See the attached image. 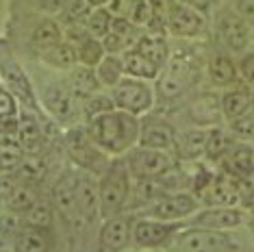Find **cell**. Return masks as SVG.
Wrapping results in <instances>:
<instances>
[{"label": "cell", "mask_w": 254, "mask_h": 252, "mask_svg": "<svg viewBox=\"0 0 254 252\" xmlns=\"http://www.w3.org/2000/svg\"><path fill=\"white\" fill-rule=\"evenodd\" d=\"M159 252H254V233L246 226L215 231L185 224Z\"/></svg>", "instance_id": "1"}, {"label": "cell", "mask_w": 254, "mask_h": 252, "mask_svg": "<svg viewBox=\"0 0 254 252\" xmlns=\"http://www.w3.org/2000/svg\"><path fill=\"white\" fill-rule=\"evenodd\" d=\"M89 137L107 157H124L139 144L141 118L122 109H111L85 122Z\"/></svg>", "instance_id": "2"}, {"label": "cell", "mask_w": 254, "mask_h": 252, "mask_svg": "<svg viewBox=\"0 0 254 252\" xmlns=\"http://www.w3.org/2000/svg\"><path fill=\"white\" fill-rule=\"evenodd\" d=\"M132 193V176L124 157H115L98 174V215L100 222L124 213Z\"/></svg>", "instance_id": "3"}, {"label": "cell", "mask_w": 254, "mask_h": 252, "mask_svg": "<svg viewBox=\"0 0 254 252\" xmlns=\"http://www.w3.org/2000/svg\"><path fill=\"white\" fill-rule=\"evenodd\" d=\"M202 207L200 196L185 189H165L152 193L146 202L132 211H124L132 217H157L165 222H187Z\"/></svg>", "instance_id": "4"}, {"label": "cell", "mask_w": 254, "mask_h": 252, "mask_svg": "<svg viewBox=\"0 0 254 252\" xmlns=\"http://www.w3.org/2000/svg\"><path fill=\"white\" fill-rule=\"evenodd\" d=\"M37 98L50 118L65 128L83 122L80 102L67 85V78H44L37 87Z\"/></svg>", "instance_id": "5"}, {"label": "cell", "mask_w": 254, "mask_h": 252, "mask_svg": "<svg viewBox=\"0 0 254 252\" xmlns=\"http://www.w3.org/2000/svg\"><path fill=\"white\" fill-rule=\"evenodd\" d=\"M124 161L128 165L132 181H161L176 168L174 152L157 150L137 144L130 152L124 154Z\"/></svg>", "instance_id": "6"}, {"label": "cell", "mask_w": 254, "mask_h": 252, "mask_svg": "<svg viewBox=\"0 0 254 252\" xmlns=\"http://www.w3.org/2000/svg\"><path fill=\"white\" fill-rule=\"evenodd\" d=\"M109 94L115 102V109L128 111L137 118L148 116L157 102V87L152 81H141L132 76H124L113 89H109Z\"/></svg>", "instance_id": "7"}, {"label": "cell", "mask_w": 254, "mask_h": 252, "mask_svg": "<svg viewBox=\"0 0 254 252\" xmlns=\"http://www.w3.org/2000/svg\"><path fill=\"white\" fill-rule=\"evenodd\" d=\"M187 222H165L157 217H132L130 248L139 252L161 250Z\"/></svg>", "instance_id": "8"}, {"label": "cell", "mask_w": 254, "mask_h": 252, "mask_svg": "<svg viewBox=\"0 0 254 252\" xmlns=\"http://www.w3.org/2000/svg\"><path fill=\"white\" fill-rule=\"evenodd\" d=\"M65 150L72 157L74 163L80 165L85 172H91V174H100V172L109 165V161H111V157H107V154L94 144V139L89 137L87 128L80 124L67 128Z\"/></svg>", "instance_id": "9"}, {"label": "cell", "mask_w": 254, "mask_h": 252, "mask_svg": "<svg viewBox=\"0 0 254 252\" xmlns=\"http://www.w3.org/2000/svg\"><path fill=\"white\" fill-rule=\"evenodd\" d=\"M213 28H215L217 42L224 46L226 53H241L244 55L248 50V46H250V39H252L250 24L230 7L217 11Z\"/></svg>", "instance_id": "10"}, {"label": "cell", "mask_w": 254, "mask_h": 252, "mask_svg": "<svg viewBox=\"0 0 254 252\" xmlns=\"http://www.w3.org/2000/svg\"><path fill=\"white\" fill-rule=\"evenodd\" d=\"M250 213L239 204H204L187 220V224L215 228V231H230V228L248 226Z\"/></svg>", "instance_id": "11"}, {"label": "cell", "mask_w": 254, "mask_h": 252, "mask_svg": "<svg viewBox=\"0 0 254 252\" xmlns=\"http://www.w3.org/2000/svg\"><path fill=\"white\" fill-rule=\"evenodd\" d=\"M206 28H209V24H206L204 13L176 0L170 15H167V35L176 39H195L204 35Z\"/></svg>", "instance_id": "12"}, {"label": "cell", "mask_w": 254, "mask_h": 252, "mask_svg": "<svg viewBox=\"0 0 254 252\" xmlns=\"http://www.w3.org/2000/svg\"><path fill=\"white\" fill-rule=\"evenodd\" d=\"M0 76L4 81V87L13 91V96L18 98L24 107H35L37 94L33 89V83L28 78V74L22 70V65L13 59L9 53H0Z\"/></svg>", "instance_id": "13"}, {"label": "cell", "mask_w": 254, "mask_h": 252, "mask_svg": "<svg viewBox=\"0 0 254 252\" xmlns=\"http://www.w3.org/2000/svg\"><path fill=\"white\" fill-rule=\"evenodd\" d=\"M130 228H132V215L120 213L100 222L98 231V244L105 252H124L130 248Z\"/></svg>", "instance_id": "14"}, {"label": "cell", "mask_w": 254, "mask_h": 252, "mask_svg": "<svg viewBox=\"0 0 254 252\" xmlns=\"http://www.w3.org/2000/svg\"><path fill=\"white\" fill-rule=\"evenodd\" d=\"M139 146L157 148V150L176 152V130L172 128L165 120H150L141 118V135H139Z\"/></svg>", "instance_id": "15"}, {"label": "cell", "mask_w": 254, "mask_h": 252, "mask_svg": "<svg viewBox=\"0 0 254 252\" xmlns=\"http://www.w3.org/2000/svg\"><path fill=\"white\" fill-rule=\"evenodd\" d=\"M78 176L80 174H65L53 187V204L63 217L78 220Z\"/></svg>", "instance_id": "16"}, {"label": "cell", "mask_w": 254, "mask_h": 252, "mask_svg": "<svg viewBox=\"0 0 254 252\" xmlns=\"http://www.w3.org/2000/svg\"><path fill=\"white\" fill-rule=\"evenodd\" d=\"M206 74H209V81L215 87H235L239 85V70H237V63L228 53L217 50L209 57L206 61Z\"/></svg>", "instance_id": "17"}, {"label": "cell", "mask_w": 254, "mask_h": 252, "mask_svg": "<svg viewBox=\"0 0 254 252\" xmlns=\"http://www.w3.org/2000/svg\"><path fill=\"white\" fill-rule=\"evenodd\" d=\"M200 198L204 204H237L241 198V191L237 183L230 179V174L215 176V179L211 176L204 189L200 191Z\"/></svg>", "instance_id": "18"}, {"label": "cell", "mask_w": 254, "mask_h": 252, "mask_svg": "<svg viewBox=\"0 0 254 252\" xmlns=\"http://www.w3.org/2000/svg\"><path fill=\"white\" fill-rule=\"evenodd\" d=\"M135 50L141 53L146 59H150L154 65H159L161 70L167 65L170 55H172L167 35H157V33H148V31H143L139 35V39H137V44H135Z\"/></svg>", "instance_id": "19"}, {"label": "cell", "mask_w": 254, "mask_h": 252, "mask_svg": "<svg viewBox=\"0 0 254 252\" xmlns=\"http://www.w3.org/2000/svg\"><path fill=\"white\" fill-rule=\"evenodd\" d=\"M28 42H31V46L37 50V55L42 53V50L53 48L55 44L63 42V26H61V22L57 18H53V15H44V18L39 20L35 26H33L31 35H28Z\"/></svg>", "instance_id": "20"}, {"label": "cell", "mask_w": 254, "mask_h": 252, "mask_svg": "<svg viewBox=\"0 0 254 252\" xmlns=\"http://www.w3.org/2000/svg\"><path fill=\"white\" fill-rule=\"evenodd\" d=\"M65 78H67V85H70V89L74 91V96L78 98V102L105 89L100 85V81H98L96 70H94V67H89V65H80V63H76V65H74L72 70L67 72Z\"/></svg>", "instance_id": "21"}, {"label": "cell", "mask_w": 254, "mask_h": 252, "mask_svg": "<svg viewBox=\"0 0 254 252\" xmlns=\"http://www.w3.org/2000/svg\"><path fill=\"white\" fill-rule=\"evenodd\" d=\"M219 109H222V116L228 122L246 116L252 109V91L248 87H239V85L228 87L222 94V98H219Z\"/></svg>", "instance_id": "22"}, {"label": "cell", "mask_w": 254, "mask_h": 252, "mask_svg": "<svg viewBox=\"0 0 254 252\" xmlns=\"http://www.w3.org/2000/svg\"><path fill=\"white\" fill-rule=\"evenodd\" d=\"M206 137H209V128H187L183 133H176V154L183 159H200L204 157L206 150Z\"/></svg>", "instance_id": "23"}, {"label": "cell", "mask_w": 254, "mask_h": 252, "mask_svg": "<svg viewBox=\"0 0 254 252\" xmlns=\"http://www.w3.org/2000/svg\"><path fill=\"white\" fill-rule=\"evenodd\" d=\"M39 61L44 63L46 67H50V70H55V72H70L74 65L78 63L76 59V50H74V46L72 44H67L65 39L59 44H55L53 48H48V50H42L39 53Z\"/></svg>", "instance_id": "24"}, {"label": "cell", "mask_w": 254, "mask_h": 252, "mask_svg": "<svg viewBox=\"0 0 254 252\" xmlns=\"http://www.w3.org/2000/svg\"><path fill=\"white\" fill-rule=\"evenodd\" d=\"M122 61H124V72L126 76H132V78H141V81H152L157 83V78L161 76V67L154 65L150 59H146L141 53H137L135 48L126 50L122 55Z\"/></svg>", "instance_id": "25"}, {"label": "cell", "mask_w": 254, "mask_h": 252, "mask_svg": "<svg viewBox=\"0 0 254 252\" xmlns=\"http://www.w3.org/2000/svg\"><path fill=\"white\" fill-rule=\"evenodd\" d=\"M222 161H224V168H226V172L230 176L244 179L248 172H250V168L254 165V146L246 144V141H241V144H233Z\"/></svg>", "instance_id": "26"}, {"label": "cell", "mask_w": 254, "mask_h": 252, "mask_svg": "<svg viewBox=\"0 0 254 252\" xmlns=\"http://www.w3.org/2000/svg\"><path fill=\"white\" fill-rule=\"evenodd\" d=\"M50 233L53 231H42V228H31L24 226L22 231L11 239L15 252H50Z\"/></svg>", "instance_id": "27"}, {"label": "cell", "mask_w": 254, "mask_h": 252, "mask_svg": "<svg viewBox=\"0 0 254 252\" xmlns=\"http://www.w3.org/2000/svg\"><path fill=\"white\" fill-rule=\"evenodd\" d=\"M94 70H96L98 81H100V85L105 89H113L115 85H118L126 76L122 55H109L107 53L105 57H102V61L94 67Z\"/></svg>", "instance_id": "28"}, {"label": "cell", "mask_w": 254, "mask_h": 252, "mask_svg": "<svg viewBox=\"0 0 254 252\" xmlns=\"http://www.w3.org/2000/svg\"><path fill=\"white\" fill-rule=\"evenodd\" d=\"M55 204L46 202V200H37L28 211L22 213V220H24V226L31 228H42V231H53L55 228Z\"/></svg>", "instance_id": "29"}, {"label": "cell", "mask_w": 254, "mask_h": 252, "mask_svg": "<svg viewBox=\"0 0 254 252\" xmlns=\"http://www.w3.org/2000/svg\"><path fill=\"white\" fill-rule=\"evenodd\" d=\"M74 50H76V59L80 65H89V67H96L102 61V57L107 55L102 39H98L94 35H87L83 42H78L74 46Z\"/></svg>", "instance_id": "30"}, {"label": "cell", "mask_w": 254, "mask_h": 252, "mask_svg": "<svg viewBox=\"0 0 254 252\" xmlns=\"http://www.w3.org/2000/svg\"><path fill=\"white\" fill-rule=\"evenodd\" d=\"M233 135L226 133L224 128H209V137H206V150L204 157H209L211 161H222L226 157V152L233 146Z\"/></svg>", "instance_id": "31"}, {"label": "cell", "mask_w": 254, "mask_h": 252, "mask_svg": "<svg viewBox=\"0 0 254 252\" xmlns=\"http://www.w3.org/2000/svg\"><path fill=\"white\" fill-rule=\"evenodd\" d=\"M83 24H85V28H87L89 35L102 39L109 31H111L113 15H111V11H109L107 7H91Z\"/></svg>", "instance_id": "32"}, {"label": "cell", "mask_w": 254, "mask_h": 252, "mask_svg": "<svg viewBox=\"0 0 254 252\" xmlns=\"http://www.w3.org/2000/svg\"><path fill=\"white\" fill-rule=\"evenodd\" d=\"M111 109H115V102L111 98V94H109V89H102V91H98V94L89 96V98L80 100L83 122H87V120L100 116V113H105V111H111Z\"/></svg>", "instance_id": "33"}, {"label": "cell", "mask_w": 254, "mask_h": 252, "mask_svg": "<svg viewBox=\"0 0 254 252\" xmlns=\"http://www.w3.org/2000/svg\"><path fill=\"white\" fill-rule=\"evenodd\" d=\"M35 202H37L35 191L26 185L13 187L9 191V196L4 198V207H7L9 211H15V213H24V211H28Z\"/></svg>", "instance_id": "34"}, {"label": "cell", "mask_w": 254, "mask_h": 252, "mask_svg": "<svg viewBox=\"0 0 254 252\" xmlns=\"http://www.w3.org/2000/svg\"><path fill=\"white\" fill-rule=\"evenodd\" d=\"M193 120L198 122L200 126H209L215 122L217 116H222V109H219V100L211 98V96H202L193 102Z\"/></svg>", "instance_id": "35"}, {"label": "cell", "mask_w": 254, "mask_h": 252, "mask_svg": "<svg viewBox=\"0 0 254 252\" xmlns=\"http://www.w3.org/2000/svg\"><path fill=\"white\" fill-rule=\"evenodd\" d=\"M18 139L24 148H37L42 144V128L31 113L18 122Z\"/></svg>", "instance_id": "36"}, {"label": "cell", "mask_w": 254, "mask_h": 252, "mask_svg": "<svg viewBox=\"0 0 254 252\" xmlns=\"http://www.w3.org/2000/svg\"><path fill=\"white\" fill-rule=\"evenodd\" d=\"M128 20L135 26H139L141 31H146V26L150 24V20H152V4H150V0H135Z\"/></svg>", "instance_id": "37"}, {"label": "cell", "mask_w": 254, "mask_h": 252, "mask_svg": "<svg viewBox=\"0 0 254 252\" xmlns=\"http://www.w3.org/2000/svg\"><path fill=\"white\" fill-rule=\"evenodd\" d=\"M18 98L7 87H0V120H15L18 118Z\"/></svg>", "instance_id": "38"}, {"label": "cell", "mask_w": 254, "mask_h": 252, "mask_svg": "<svg viewBox=\"0 0 254 252\" xmlns=\"http://www.w3.org/2000/svg\"><path fill=\"white\" fill-rule=\"evenodd\" d=\"M237 70H239V81L246 87L254 89V53H244L237 61Z\"/></svg>", "instance_id": "39"}, {"label": "cell", "mask_w": 254, "mask_h": 252, "mask_svg": "<svg viewBox=\"0 0 254 252\" xmlns=\"http://www.w3.org/2000/svg\"><path fill=\"white\" fill-rule=\"evenodd\" d=\"M70 4H72V0H35V7L44 15H53V18H59Z\"/></svg>", "instance_id": "40"}, {"label": "cell", "mask_w": 254, "mask_h": 252, "mask_svg": "<svg viewBox=\"0 0 254 252\" xmlns=\"http://www.w3.org/2000/svg\"><path fill=\"white\" fill-rule=\"evenodd\" d=\"M228 2L230 9L237 11L250 26H254V0H228Z\"/></svg>", "instance_id": "41"}, {"label": "cell", "mask_w": 254, "mask_h": 252, "mask_svg": "<svg viewBox=\"0 0 254 252\" xmlns=\"http://www.w3.org/2000/svg\"><path fill=\"white\" fill-rule=\"evenodd\" d=\"M132 4H135V0H107L105 7L111 11L113 18H126L128 20V15L132 11Z\"/></svg>", "instance_id": "42"}, {"label": "cell", "mask_w": 254, "mask_h": 252, "mask_svg": "<svg viewBox=\"0 0 254 252\" xmlns=\"http://www.w3.org/2000/svg\"><path fill=\"white\" fill-rule=\"evenodd\" d=\"M178 2L187 4V7H191V9H195V11H200V13L206 15L213 9V2H215V0H178Z\"/></svg>", "instance_id": "43"}, {"label": "cell", "mask_w": 254, "mask_h": 252, "mask_svg": "<svg viewBox=\"0 0 254 252\" xmlns=\"http://www.w3.org/2000/svg\"><path fill=\"white\" fill-rule=\"evenodd\" d=\"M85 2H87L89 7H105L107 0H85Z\"/></svg>", "instance_id": "44"}, {"label": "cell", "mask_w": 254, "mask_h": 252, "mask_svg": "<svg viewBox=\"0 0 254 252\" xmlns=\"http://www.w3.org/2000/svg\"><path fill=\"white\" fill-rule=\"evenodd\" d=\"M252 111H254V94H252Z\"/></svg>", "instance_id": "45"}]
</instances>
